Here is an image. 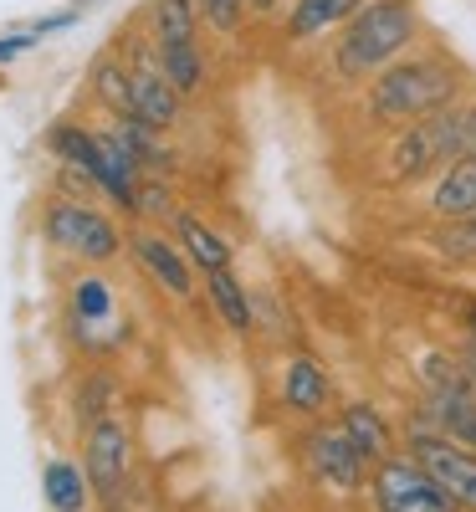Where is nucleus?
Segmentation results:
<instances>
[{
    "instance_id": "1",
    "label": "nucleus",
    "mask_w": 476,
    "mask_h": 512,
    "mask_svg": "<svg viewBox=\"0 0 476 512\" xmlns=\"http://www.w3.org/2000/svg\"><path fill=\"white\" fill-rule=\"evenodd\" d=\"M461 88H466V72L446 52H405L379 77H369L364 113L384 128H405V123H420L430 113L461 103Z\"/></svg>"
},
{
    "instance_id": "2",
    "label": "nucleus",
    "mask_w": 476,
    "mask_h": 512,
    "mask_svg": "<svg viewBox=\"0 0 476 512\" xmlns=\"http://www.w3.org/2000/svg\"><path fill=\"white\" fill-rule=\"evenodd\" d=\"M420 41L415 0H364V6L338 26L333 41V72L343 82H369L389 62H400Z\"/></svg>"
},
{
    "instance_id": "3",
    "label": "nucleus",
    "mask_w": 476,
    "mask_h": 512,
    "mask_svg": "<svg viewBox=\"0 0 476 512\" xmlns=\"http://www.w3.org/2000/svg\"><path fill=\"white\" fill-rule=\"evenodd\" d=\"M369 502H374V512H461V502L410 451H395L389 461L374 466Z\"/></svg>"
},
{
    "instance_id": "4",
    "label": "nucleus",
    "mask_w": 476,
    "mask_h": 512,
    "mask_svg": "<svg viewBox=\"0 0 476 512\" xmlns=\"http://www.w3.org/2000/svg\"><path fill=\"white\" fill-rule=\"evenodd\" d=\"M47 241L57 251L77 256V262H93V267L113 262V256L123 251L118 226L103 216L98 205H88V200H52L47 205Z\"/></svg>"
},
{
    "instance_id": "5",
    "label": "nucleus",
    "mask_w": 476,
    "mask_h": 512,
    "mask_svg": "<svg viewBox=\"0 0 476 512\" xmlns=\"http://www.w3.org/2000/svg\"><path fill=\"white\" fill-rule=\"evenodd\" d=\"M410 456L461 502V512H476V451H466L461 441L441 436L430 420H420L410 431Z\"/></svg>"
},
{
    "instance_id": "6",
    "label": "nucleus",
    "mask_w": 476,
    "mask_h": 512,
    "mask_svg": "<svg viewBox=\"0 0 476 512\" xmlns=\"http://www.w3.org/2000/svg\"><path fill=\"white\" fill-rule=\"evenodd\" d=\"M446 164H456V159H451L446 128H441V118H436V113L420 118V123L395 128V144H389V164H384L395 185H420V180H436Z\"/></svg>"
},
{
    "instance_id": "7",
    "label": "nucleus",
    "mask_w": 476,
    "mask_h": 512,
    "mask_svg": "<svg viewBox=\"0 0 476 512\" xmlns=\"http://www.w3.org/2000/svg\"><path fill=\"white\" fill-rule=\"evenodd\" d=\"M52 154H57L67 169H77V175L88 180V185L108 190L113 200L139 205V185H128V180L118 175V164H113L103 134H88V128H77V123H62L57 134H52Z\"/></svg>"
},
{
    "instance_id": "8",
    "label": "nucleus",
    "mask_w": 476,
    "mask_h": 512,
    "mask_svg": "<svg viewBox=\"0 0 476 512\" xmlns=\"http://www.w3.org/2000/svg\"><path fill=\"white\" fill-rule=\"evenodd\" d=\"M302 461H308L313 482L328 492H359L369 482V461L343 436V425H318V431L302 436Z\"/></svg>"
},
{
    "instance_id": "9",
    "label": "nucleus",
    "mask_w": 476,
    "mask_h": 512,
    "mask_svg": "<svg viewBox=\"0 0 476 512\" xmlns=\"http://www.w3.org/2000/svg\"><path fill=\"white\" fill-rule=\"evenodd\" d=\"M128 456H134V441H128V425L103 415L98 425H88L82 436V466H88V482L103 502H118L123 482H128Z\"/></svg>"
},
{
    "instance_id": "10",
    "label": "nucleus",
    "mask_w": 476,
    "mask_h": 512,
    "mask_svg": "<svg viewBox=\"0 0 476 512\" xmlns=\"http://www.w3.org/2000/svg\"><path fill=\"white\" fill-rule=\"evenodd\" d=\"M128 246H134L139 267H144L164 292H175V297H190V292H195V262L185 256L180 236L169 241V236H159V231H134V236H128Z\"/></svg>"
},
{
    "instance_id": "11",
    "label": "nucleus",
    "mask_w": 476,
    "mask_h": 512,
    "mask_svg": "<svg viewBox=\"0 0 476 512\" xmlns=\"http://www.w3.org/2000/svg\"><path fill=\"white\" fill-rule=\"evenodd\" d=\"M128 67H134V118H144L149 128H159V134H164V128L180 118V103H185L180 88L164 77L159 52H154V57H139V62H128Z\"/></svg>"
},
{
    "instance_id": "12",
    "label": "nucleus",
    "mask_w": 476,
    "mask_h": 512,
    "mask_svg": "<svg viewBox=\"0 0 476 512\" xmlns=\"http://www.w3.org/2000/svg\"><path fill=\"white\" fill-rule=\"evenodd\" d=\"M425 210H430V216H436L441 226H451V221H471V216H476V159H456V164H446L441 175L430 180Z\"/></svg>"
},
{
    "instance_id": "13",
    "label": "nucleus",
    "mask_w": 476,
    "mask_h": 512,
    "mask_svg": "<svg viewBox=\"0 0 476 512\" xmlns=\"http://www.w3.org/2000/svg\"><path fill=\"white\" fill-rule=\"evenodd\" d=\"M333 400V379L323 374V364L313 354H292L282 369V405L297 415H318Z\"/></svg>"
},
{
    "instance_id": "14",
    "label": "nucleus",
    "mask_w": 476,
    "mask_h": 512,
    "mask_svg": "<svg viewBox=\"0 0 476 512\" xmlns=\"http://www.w3.org/2000/svg\"><path fill=\"white\" fill-rule=\"evenodd\" d=\"M338 425H343V436L359 446V456H364L369 466H379V461L395 456V431H389V420L379 415V405H369V400L343 405Z\"/></svg>"
},
{
    "instance_id": "15",
    "label": "nucleus",
    "mask_w": 476,
    "mask_h": 512,
    "mask_svg": "<svg viewBox=\"0 0 476 512\" xmlns=\"http://www.w3.org/2000/svg\"><path fill=\"white\" fill-rule=\"evenodd\" d=\"M364 0H297L287 11V41H318L328 31H338Z\"/></svg>"
},
{
    "instance_id": "16",
    "label": "nucleus",
    "mask_w": 476,
    "mask_h": 512,
    "mask_svg": "<svg viewBox=\"0 0 476 512\" xmlns=\"http://www.w3.org/2000/svg\"><path fill=\"white\" fill-rule=\"evenodd\" d=\"M425 420L436 425L441 436L461 441L466 451H476V390H451V395H430Z\"/></svg>"
},
{
    "instance_id": "17",
    "label": "nucleus",
    "mask_w": 476,
    "mask_h": 512,
    "mask_svg": "<svg viewBox=\"0 0 476 512\" xmlns=\"http://www.w3.org/2000/svg\"><path fill=\"white\" fill-rule=\"evenodd\" d=\"M175 236H180L185 256L195 262V272H221V267H231V241L215 231V226H205L200 216H180V221H175Z\"/></svg>"
},
{
    "instance_id": "18",
    "label": "nucleus",
    "mask_w": 476,
    "mask_h": 512,
    "mask_svg": "<svg viewBox=\"0 0 476 512\" xmlns=\"http://www.w3.org/2000/svg\"><path fill=\"white\" fill-rule=\"evenodd\" d=\"M200 31V6L195 0H154L149 6V36L154 47H185Z\"/></svg>"
},
{
    "instance_id": "19",
    "label": "nucleus",
    "mask_w": 476,
    "mask_h": 512,
    "mask_svg": "<svg viewBox=\"0 0 476 512\" xmlns=\"http://www.w3.org/2000/svg\"><path fill=\"white\" fill-rule=\"evenodd\" d=\"M41 487H47V502H52L57 512H88V502H93L88 466H72V461H47Z\"/></svg>"
},
{
    "instance_id": "20",
    "label": "nucleus",
    "mask_w": 476,
    "mask_h": 512,
    "mask_svg": "<svg viewBox=\"0 0 476 512\" xmlns=\"http://www.w3.org/2000/svg\"><path fill=\"white\" fill-rule=\"evenodd\" d=\"M93 93L113 118H134V67L123 57H98L93 62Z\"/></svg>"
},
{
    "instance_id": "21",
    "label": "nucleus",
    "mask_w": 476,
    "mask_h": 512,
    "mask_svg": "<svg viewBox=\"0 0 476 512\" xmlns=\"http://www.w3.org/2000/svg\"><path fill=\"white\" fill-rule=\"evenodd\" d=\"M205 287H210V303H215V313H221V323H226L231 333H251L256 313H251V297H246V287L236 282V272H231V267L205 272Z\"/></svg>"
},
{
    "instance_id": "22",
    "label": "nucleus",
    "mask_w": 476,
    "mask_h": 512,
    "mask_svg": "<svg viewBox=\"0 0 476 512\" xmlns=\"http://www.w3.org/2000/svg\"><path fill=\"white\" fill-rule=\"evenodd\" d=\"M72 318H77L82 338H93V328H108L113 323V287L103 277H77L72 282Z\"/></svg>"
},
{
    "instance_id": "23",
    "label": "nucleus",
    "mask_w": 476,
    "mask_h": 512,
    "mask_svg": "<svg viewBox=\"0 0 476 512\" xmlns=\"http://www.w3.org/2000/svg\"><path fill=\"white\" fill-rule=\"evenodd\" d=\"M154 52H159L164 77L180 88V98H195L205 88V57H200L195 41H185V47H154Z\"/></svg>"
},
{
    "instance_id": "24",
    "label": "nucleus",
    "mask_w": 476,
    "mask_h": 512,
    "mask_svg": "<svg viewBox=\"0 0 476 512\" xmlns=\"http://www.w3.org/2000/svg\"><path fill=\"white\" fill-rule=\"evenodd\" d=\"M436 118H441V128H446L451 159H476V98H461V103L441 108Z\"/></svg>"
},
{
    "instance_id": "25",
    "label": "nucleus",
    "mask_w": 476,
    "mask_h": 512,
    "mask_svg": "<svg viewBox=\"0 0 476 512\" xmlns=\"http://www.w3.org/2000/svg\"><path fill=\"white\" fill-rule=\"evenodd\" d=\"M77 16L72 11H62V16H47V21H36V26H26V31H11V36H0V67H6L11 57H21L26 47H36L41 36H52V31H62V26H72Z\"/></svg>"
},
{
    "instance_id": "26",
    "label": "nucleus",
    "mask_w": 476,
    "mask_h": 512,
    "mask_svg": "<svg viewBox=\"0 0 476 512\" xmlns=\"http://www.w3.org/2000/svg\"><path fill=\"white\" fill-rule=\"evenodd\" d=\"M436 251L451 256V262H476V216L471 221H451V226H436Z\"/></svg>"
},
{
    "instance_id": "27",
    "label": "nucleus",
    "mask_w": 476,
    "mask_h": 512,
    "mask_svg": "<svg viewBox=\"0 0 476 512\" xmlns=\"http://www.w3.org/2000/svg\"><path fill=\"white\" fill-rule=\"evenodd\" d=\"M108 400H113V379H108V374H93V379L77 390V420H82V425H98V420L108 415Z\"/></svg>"
},
{
    "instance_id": "28",
    "label": "nucleus",
    "mask_w": 476,
    "mask_h": 512,
    "mask_svg": "<svg viewBox=\"0 0 476 512\" xmlns=\"http://www.w3.org/2000/svg\"><path fill=\"white\" fill-rule=\"evenodd\" d=\"M195 6H200V21L215 26L221 36H236L241 21H246V11H251L246 0H195Z\"/></svg>"
},
{
    "instance_id": "29",
    "label": "nucleus",
    "mask_w": 476,
    "mask_h": 512,
    "mask_svg": "<svg viewBox=\"0 0 476 512\" xmlns=\"http://www.w3.org/2000/svg\"><path fill=\"white\" fill-rule=\"evenodd\" d=\"M139 200H144L149 216H164V210H169V190L164 185H139Z\"/></svg>"
},
{
    "instance_id": "30",
    "label": "nucleus",
    "mask_w": 476,
    "mask_h": 512,
    "mask_svg": "<svg viewBox=\"0 0 476 512\" xmlns=\"http://www.w3.org/2000/svg\"><path fill=\"white\" fill-rule=\"evenodd\" d=\"M461 364L471 369V379H476V338H466V349H461Z\"/></svg>"
},
{
    "instance_id": "31",
    "label": "nucleus",
    "mask_w": 476,
    "mask_h": 512,
    "mask_svg": "<svg viewBox=\"0 0 476 512\" xmlns=\"http://www.w3.org/2000/svg\"><path fill=\"white\" fill-rule=\"evenodd\" d=\"M461 318H466V338H476V297L466 303V313H461Z\"/></svg>"
},
{
    "instance_id": "32",
    "label": "nucleus",
    "mask_w": 476,
    "mask_h": 512,
    "mask_svg": "<svg viewBox=\"0 0 476 512\" xmlns=\"http://www.w3.org/2000/svg\"><path fill=\"white\" fill-rule=\"evenodd\" d=\"M246 6H251V11H262V16H267V11H277V0H246Z\"/></svg>"
}]
</instances>
